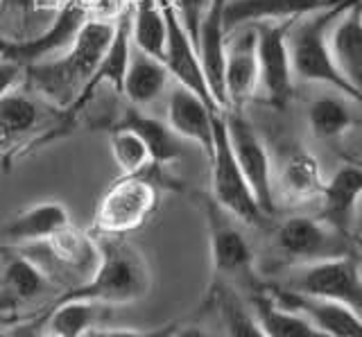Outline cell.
<instances>
[{
    "label": "cell",
    "instance_id": "obj_25",
    "mask_svg": "<svg viewBox=\"0 0 362 337\" xmlns=\"http://www.w3.org/2000/svg\"><path fill=\"white\" fill-rule=\"evenodd\" d=\"M362 195V165L356 161L328 179L322 190V220L333 229L349 235L351 215H354L356 201Z\"/></svg>",
    "mask_w": 362,
    "mask_h": 337
},
{
    "label": "cell",
    "instance_id": "obj_29",
    "mask_svg": "<svg viewBox=\"0 0 362 337\" xmlns=\"http://www.w3.org/2000/svg\"><path fill=\"white\" fill-rule=\"evenodd\" d=\"M120 125L134 129L145 141V145L150 148L154 165L165 167L170 163H175L181 156L179 136L168 127V122H161L152 116H145V114H141V109L132 107V109H127V114L122 116Z\"/></svg>",
    "mask_w": 362,
    "mask_h": 337
},
{
    "label": "cell",
    "instance_id": "obj_2",
    "mask_svg": "<svg viewBox=\"0 0 362 337\" xmlns=\"http://www.w3.org/2000/svg\"><path fill=\"white\" fill-rule=\"evenodd\" d=\"M100 263L82 285L64 290L57 299H84L98 306H127L152 290V269L145 254L127 235L100 238Z\"/></svg>",
    "mask_w": 362,
    "mask_h": 337
},
{
    "label": "cell",
    "instance_id": "obj_21",
    "mask_svg": "<svg viewBox=\"0 0 362 337\" xmlns=\"http://www.w3.org/2000/svg\"><path fill=\"white\" fill-rule=\"evenodd\" d=\"M281 303L305 314L324 337H362V314L342 303L279 290L272 292Z\"/></svg>",
    "mask_w": 362,
    "mask_h": 337
},
{
    "label": "cell",
    "instance_id": "obj_10",
    "mask_svg": "<svg viewBox=\"0 0 362 337\" xmlns=\"http://www.w3.org/2000/svg\"><path fill=\"white\" fill-rule=\"evenodd\" d=\"M274 247L290 265H308L326 258L344 256L346 233L333 229L322 218H288L274 229Z\"/></svg>",
    "mask_w": 362,
    "mask_h": 337
},
{
    "label": "cell",
    "instance_id": "obj_3",
    "mask_svg": "<svg viewBox=\"0 0 362 337\" xmlns=\"http://www.w3.org/2000/svg\"><path fill=\"white\" fill-rule=\"evenodd\" d=\"M351 3H356V0H346V3L326 7L320 9V12L305 14L297 20H292V25L288 30V50H290L294 80L326 84L333 91L356 100L354 91L342 80V75L337 73L331 57V48H328V32H331L337 16Z\"/></svg>",
    "mask_w": 362,
    "mask_h": 337
},
{
    "label": "cell",
    "instance_id": "obj_19",
    "mask_svg": "<svg viewBox=\"0 0 362 337\" xmlns=\"http://www.w3.org/2000/svg\"><path fill=\"white\" fill-rule=\"evenodd\" d=\"M224 7L226 0H211V5L204 14L195 46L199 52V61L206 82L211 88V95L220 111L226 109V95H224V52H226V32L224 25Z\"/></svg>",
    "mask_w": 362,
    "mask_h": 337
},
{
    "label": "cell",
    "instance_id": "obj_4",
    "mask_svg": "<svg viewBox=\"0 0 362 337\" xmlns=\"http://www.w3.org/2000/svg\"><path fill=\"white\" fill-rule=\"evenodd\" d=\"M64 111L23 84L0 97V165H9L18 152L30 145H43L59 138Z\"/></svg>",
    "mask_w": 362,
    "mask_h": 337
},
{
    "label": "cell",
    "instance_id": "obj_32",
    "mask_svg": "<svg viewBox=\"0 0 362 337\" xmlns=\"http://www.w3.org/2000/svg\"><path fill=\"white\" fill-rule=\"evenodd\" d=\"M109 148H111L113 163L118 165L120 175H141L154 165L150 148L145 145V141L134 129L124 125L111 129Z\"/></svg>",
    "mask_w": 362,
    "mask_h": 337
},
{
    "label": "cell",
    "instance_id": "obj_26",
    "mask_svg": "<svg viewBox=\"0 0 362 337\" xmlns=\"http://www.w3.org/2000/svg\"><path fill=\"white\" fill-rule=\"evenodd\" d=\"M252 308L263 326L265 337H324L305 314L281 303L265 290L252 297Z\"/></svg>",
    "mask_w": 362,
    "mask_h": 337
},
{
    "label": "cell",
    "instance_id": "obj_13",
    "mask_svg": "<svg viewBox=\"0 0 362 337\" xmlns=\"http://www.w3.org/2000/svg\"><path fill=\"white\" fill-rule=\"evenodd\" d=\"M163 16H165V50H163V64L175 80V84H181L190 88L192 93H197L204 102H209L213 109H218L215 100L211 95V88L204 75L199 52L188 30L181 23V18L175 9L173 0H161ZM220 111V109H218Z\"/></svg>",
    "mask_w": 362,
    "mask_h": 337
},
{
    "label": "cell",
    "instance_id": "obj_27",
    "mask_svg": "<svg viewBox=\"0 0 362 337\" xmlns=\"http://www.w3.org/2000/svg\"><path fill=\"white\" fill-rule=\"evenodd\" d=\"M100 308L84 299H54L45 310L43 333L45 337H86L95 329Z\"/></svg>",
    "mask_w": 362,
    "mask_h": 337
},
{
    "label": "cell",
    "instance_id": "obj_15",
    "mask_svg": "<svg viewBox=\"0 0 362 337\" xmlns=\"http://www.w3.org/2000/svg\"><path fill=\"white\" fill-rule=\"evenodd\" d=\"M50 290V278L30 256L5 244L0 254V314L18 312L41 301Z\"/></svg>",
    "mask_w": 362,
    "mask_h": 337
},
{
    "label": "cell",
    "instance_id": "obj_39",
    "mask_svg": "<svg viewBox=\"0 0 362 337\" xmlns=\"http://www.w3.org/2000/svg\"><path fill=\"white\" fill-rule=\"evenodd\" d=\"M0 9H3V0H0Z\"/></svg>",
    "mask_w": 362,
    "mask_h": 337
},
{
    "label": "cell",
    "instance_id": "obj_35",
    "mask_svg": "<svg viewBox=\"0 0 362 337\" xmlns=\"http://www.w3.org/2000/svg\"><path fill=\"white\" fill-rule=\"evenodd\" d=\"M168 333L170 329L161 333H145L136 329H93L86 337H165Z\"/></svg>",
    "mask_w": 362,
    "mask_h": 337
},
{
    "label": "cell",
    "instance_id": "obj_33",
    "mask_svg": "<svg viewBox=\"0 0 362 337\" xmlns=\"http://www.w3.org/2000/svg\"><path fill=\"white\" fill-rule=\"evenodd\" d=\"M173 3H175V9L181 18V23H184L188 35L192 37V41H195L199 23H202L204 14H206L211 0H173Z\"/></svg>",
    "mask_w": 362,
    "mask_h": 337
},
{
    "label": "cell",
    "instance_id": "obj_12",
    "mask_svg": "<svg viewBox=\"0 0 362 337\" xmlns=\"http://www.w3.org/2000/svg\"><path fill=\"white\" fill-rule=\"evenodd\" d=\"M290 23H260L256 28L258 39V93L272 107H286L294 91V75L288 50Z\"/></svg>",
    "mask_w": 362,
    "mask_h": 337
},
{
    "label": "cell",
    "instance_id": "obj_30",
    "mask_svg": "<svg viewBox=\"0 0 362 337\" xmlns=\"http://www.w3.org/2000/svg\"><path fill=\"white\" fill-rule=\"evenodd\" d=\"M213 290L215 306H218L226 337H265V331L256 317L252 303H247L238 295L235 285L215 278Z\"/></svg>",
    "mask_w": 362,
    "mask_h": 337
},
{
    "label": "cell",
    "instance_id": "obj_40",
    "mask_svg": "<svg viewBox=\"0 0 362 337\" xmlns=\"http://www.w3.org/2000/svg\"><path fill=\"white\" fill-rule=\"evenodd\" d=\"M358 3H360V9H362V0H358Z\"/></svg>",
    "mask_w": 362,
    "mask_h": 337
},
{
    "label": "cell",
    "instance_id": "obj_7",
    "mask_svg": "<svg viewBox=\"0 0 362 337\" xmlns=\"http://www.w3.org/2000/svg\"><path fill=\"white\" fill-rule=\"evenodd\" d=\"M209 161H211V197L243 224H249V227L265 224L267 215L260 211L252 188H249L240 165H238L233 156L222 111L213 116V152L209 156Z\"/></svg>",
    "mask_w": 362,
    "mask_h": 337
},
{
    "label": "cell",
    "instance_id": "obj_16",
    "mask_svg": "<svg viewBox=\"0 0 362 337\" xmlns=\"http://www.w3.org/2000/svg\"><path fill=\"white\" fill-rule=\"evenodd\" d=\"M339 3H346V0H226L224 25L226 32H231L245 25L290 23V20Z\"/></svg>",
    "mask_w": 362,
    "mask_h": 337
},
{
    "label": "cell",
    "instance_id": "obj_28",
    "mask_svg": "<svg viewBox=\"0 0 362 337\" xmlns=\"http://www.w3.org/2000/svg\"><path fill=\"white\" fill-rule=\"evenodd\" d=\"M132 46L163 61L165 50V16L161 0H134L129 7Z\"/></svg>",
    "mask_w": 362,
    "mask_h": 337
},
{
    "label": "cell",
    "instance_id": "obj_23",
    "mask_svg": "<svg viewBox=\"0 0 362 337\" xmlns=\"http://www.w3.org/2000/svg\"><path fill=\"white\" fill-rule=\"evenodd\" d=\"M170 73L161 59L152 57L139 48L129 50L127 69L122 77V91L120 95L127 97V102L136 109L156 102L168 88H170Z\"/></svg>",
    "mask_w": 362,
    "mask_h": 337
},
{
    "label": "cell",
    "instance_id": "obj_9",
    "mask_svg": "<svg viewBox=\"0 0 362 337\" xmlns=\"http://www.w3.org/2000/svg\"><path fill=\"white\" fill-rule=\"evenodd\" d=\"M286 290L342 303L362 314V272L360 263L351 254L301 265L299 272L288 280Z\"/></svg>",
    "mask_w": 362,
    "mask_h": 337
},
{
    "label": "cell",
    "instance_id": "obj_1",
    "mask_svg": "<svg viewBox=\"0 0 362 337\" xmlns=\"http://www.w3.org/2000/svg\"><path fill=\"white\" fill-rule=\"evenodd\" d=\"M113 32L116 18L90 16L66 52H59L54 59L25 66V84L57 109L68 111L93 84V77L111 46Z\"/></svg>",
    "mask_w": 362,
    "mask_h": 337
},
{
    "label": "cell",
    "instance_id": "obj_37",
    "mask_svg": "<svg viewBox=\"0 0 362 337\" xmlns=\"http://www.w3.org/2000/svg\"><path fill=\"white\" fill-rule=\"evenodd\" d=\"M354 233L356 238L362 242V195L356 201V208H354V215H351V224H349V235Z\"/></svg>",
    "mask_w": 362,
    "mask_h": 337
},
{
    "label": "cell",
    "instance_id": "obj_8",
    "mask_svg": "<svg viewBox=\"0 0 362 337\" xmlns=\"http://www.w3.org/2000/svg\"><path fill=\"white\" fill-rule=\"evenodd\" d=\"M224 125L229 134V143L238 165L247 179L249 188L258 201L260 211L265 215H274L276 213V195H274V161L267 150L265 141L260 138L258 129L252 125L240 109H226Z\"/></svg>",
    "mask_w": 362,
    "mask_h": 337
},
{
    "label": "cell",
    "instance_id": "obj_14",
    "mask_svg": "<svg viewBox=\"0 0 362 337\" xmlns=\"http://www.w3.org/2000/svg\"><path fill=\"white\" fill-rule=\"evenodd\" d=\"M258 39L256 28L231 30L224 52V95L226 109H243L258 93ZM224 109V111H226Z\"/></svg>",
    "mask_w": 362,
    "mask_h": 337
},
{
    "label": "cell",
    "instance_id": "obj_11",
    "mask_svg": "<svg viewBox=\"0 0 362 337\" xmlns=\"http://www.w3.org/2000/svg\"><path fill=\"white\" fill-rule=\"evenodd\" d=\"M93 14L90 0H64L57 7L52 23L41 30L37 37H28L23 41L0 39V54L9 59H16L23 66L45 61L50 54H59L73 43L77 32Z\"/></svg>",
    "mask_w": 362,
    "mask_h": 337
},
{
    "label": "cell",
    "instance_id": "obj_5",
    "mask_svg": "<svg viewBox=\"0 0 362 337\" xmlns=\"http://www.w3.org/2000/svg\"><path fill=\"white\" fill-rule=\"evenodd\" d=\"M158 197L161 184L154 182L147 170L141 175H120V179L102 193L90 233H95L98 238H109L139 231L158 208Z\"/></svg>",
    "mask_w": 362,
    "mask_h": 337
},
{
    "label": "cell",
    "instance_id": "obj_18",
    "mask_svg": "<svg viewBox=\"0 0 362 337\" xmlns=\"http://www.w3.org/2000/svg\"><path fill=\"white\" fill-rule=\"evenodd\" d=\"M328 48L337 73L354 91L356 102H362V9L358 0L337 16L328 32Z\"/></svg>",
    "mask_w": 362,
    "mask_h": 337
},
{
    "label": "cell",
    "instance_id": "obj_36",
    "mask_svg": "<svg viewBox=\"0 0 362 337\" xmlns=\"http://www.w3.org/2000/svg\"><path fill=\"white\" fill-rule=\"evenodd\" d=\"M43 319H45V312L41 314V317H34L30 321H23V324L14 326V329H11L3 337H45V333H43Z\"/></svg>",
    "mask_w": 362,
    "mask_h": 337
},
{
    "label": "cell",
    "instance_id": "obj_17",
    "mask_svg": "<svg viewBox=\"0 0 362 337\" xmlns=\"http://www.w3.org/2000/svg\"><path fill=\"white\" fill-rule=\"evenodd\" d=\"M218 109L192 93L190 88L175 84L168 88V127L173 129L179 138L195 143L197 148L206 154L213 152V116Z\"/></svg>",
    "mask_w": 362,
    "mask_h": 337
},
{
    "label": "cell",
    "instance_id": "obj_38",
    "mask_svg": "<svg viewBox=\"0 0 362 337\" xmlns=\"http://www.w3.org/2000/svg\"><path fill=\"white\" fill-rule=\"evenodd\" d=\"M168 337H209V335L204 329H199V326H181V329L170 331Z\"/></svg>",
    "mask_w": 362,
    "mask_h": 337
},
{
    "label": "cell",
    "instance_id": "obj_34",
    "mask_svg": "<svg viewBox=\"0 0 362 337\" xmlns=\"http://www.w3.org/2000/svg\"><path fill=\"white\" fill-rule=\"evenodd\" d=\"M25 84V66L16 59H9L0 54V97L9 95Z\"/></svg>",
    "mask_w": 362,
    "mask_h": 337
},
{
    "label": "cell",
    "instance_id": "obj_22",
    "mask_svg": "<svg viewBox=\"0 0 362 337\" xmlns=\"http://www.w3.org/2000/svg\"><path fill=\"white\" fill-rule=\"evenodd\" d=\"M71 224V213L57 199L37 201L16 213L5 227L3 235L11 244H43L52 233Z\"/></svg>",
    "mask_w": 362,
    "mask_h": 337
},
{
    "label": "cell",
    "instance_id": "obj_41",
    "mask_svg": "<svg viewBox=\"0 0 362 337\" xmlns=\"http://www.w3.org/2000/svg\"><path fill=\"white\" fill-rule=\"evenodd\" d=\"M358 163H360V165H362V161H358Z\"/></svg>",
    "mask_w": 362,
    "mask_h": 337
},
{
    "label": "cell",
    "instance_id": "obj_20",
    "mask_svg": "<svg viewBox=\"0 0 362 337\" xmlns=\"http://www.w3.org/2000/svg\"><path fill=\"white\" fill-rule=\"evenodd\" d=\"M322 165L315 159V154L292 145L283 152L274 165V195L276 188L283 197L292 201H310L322 195L324 190Z\"/></svg>",
    "mask_w": 362,
    "mask_h": 337
},
{
    "label": "cell",
    "instance_id": "obj_6",
    "mask_svg": "<svg viewBox=\"0 0 362 337\" xmlns=\"http://www.w3.org/2000/svg\"><path fill=\"white\" fill-rule=\"evenodd\" d=\"M199 208L209 233L211 265L218 280L226 283H252L256 278V256L247 235L240 229V220H235L229 211H224L211 195L199 197Z\"/></svg>",
    "mask_w": 362,
    "mask_h": 337
},
{
    "label": "cell",
    "instance_id": "obj_24",
    "mask_svg": "<svg viewBox=\"0 0 362 337\" xmlns=\"http://www.w3.org/2000/svg\"><path fill=\"white\" fill-rule=\"evenodd\" d=\"M43 247L52 256V261L66 267L68 272L84 276V280L90 278V274L95 272V267L100 263V254H102L98 235L75 227L73 222L57 233H52L50 238L43 242Z\"/></svg>",
    "mask_w": 362,
    "mask_h": 337
},
{
    "label": "cell",
    "instance_id": "obj_31",
    "mask_svg": "<svg viewBox=\"0 0 362 337\" xmlns=\"http://www.w3.org/2000/svg\"><path fill=\"white\" fill-rule=\"evenodd\" d=\"M305 122L315 138L335 141L354 127V114L344 100L335 95H317L305 107Z\"/></svg>",
    "mask_w": 362,
    "mask_h": 337
}]
</instances>
